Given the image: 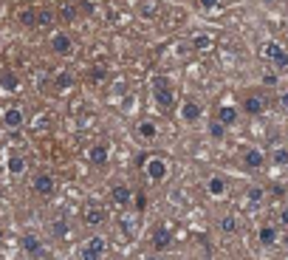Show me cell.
<instances>
[{
    "label": "cell",
    "mask_w": 288,
    "mask_h": 260,
    "mask_svg": "<svg viewBox=\"0 0 288 260\" xmlns=\"http://www.w3.org/2000/svg\"><path fill=\"white\" fill-rule=\"evenodd\" d=\"M105 252H107V241L102 235H94L82 246V260H105Z\"/></svg>",
    "instance_id": "1"
},
{
    "label": "cell",
    "mask_w": 288,
    "mask_h": 260,
    "mask_svg": "<svg viewBox=\"0 0 288 260\" xmlns=\"http://www.w3.org/2000/svg\"><path fill=\"white\" fill-rule=\"evenodd\" d=\"M263 57H269L271 65H274L277 71H286V68H288V51H286L280 43H274V40L263 45Z\"/></svg>",
    "instance_id": "2"
},
{
    "label": "cell",
    "mask_w": 288,
    "mask_h": 260,
    "mask_svg": "<svg viewBox=\"0 0 288 260\" xmlns=\"http://www.w3.org/2000/svg\"><path fill=\"white\" fill-rule=\"evenodd\" d=\"M153 96H156V102L161 105V108H173V91H170V85H167V77H156L153 79Z\"/></svg>",
    "instance_id": "3"
},
{
    "label": "cell",
    "mask_w": 288,
    "mask_h": 260,
    "mask_svg": "<svg viewBox=\"0 0 288 260\" xmlns=\"http://www.w3.org/2000/svg\"><path fill=\"white\" fill-rule=\"evenodd\" d=\"M144 173H147V178L150 181H164L167 178V161L164 158H158V156H153V158H147L144 161Z\"/></svg>",
    "instance_id": "4"
},
{
    "label": "cell",
    "mask_w": 288,
    "mask_h": 260,
    "mask_svg": "<svg viewBox=\"0 0 288 260\" xmlns=\"http://www.w3.org/2000/svg\"><path fill=\"white\" fill-rule=\"evenodd\" d=\"M31 187H34L37 195H43V198H45V195H54V190H57V181H54L51 173H37Z\"/></svg>",
    "instance_id": "5"
},
{
    "label": "cell",
    "mask_w": 288,
    "mask_h": 260,
    "mask_svg": "<svg viewBox=\"0 0 288 260\" xmlns=\"http://www.w3.org/2000/svg\"><path fill=\"white\" fill-rule=\"evenodd\" d=\"M23 122H26V116H23L20 108H6V111H3V125H6V128L17 130V128H23Z\"/></svg>",
    "instance_id": "6"
},
{
    "label": "cell",
    "mask_w": 288,
    "mask_h": 260,
    "mask_svg": "<svg viewBox=\"0 0 288 260\" xmlns=\"http://www.w3.org/2000/svg\"><path fill=\"white\" fill-rule=\"evenodd\" d=\"M23 249H26V255H31V258H40V255H43V243H40L37 235H23Z\"/></svg>",
    "instance_id": "7"
},
{
    "label": "cell",
    "mask_w": 288,
    "mask_h": 260,
    "mask_svg": "<svg viewBox=\"0 0 288 260\" xmlns=\"http://www.w3.org/2000/svg\"><path fill=\"white\" fill-rule=\"evenodd\" d=\"M181 119L184 122H198L201 119V105L198 102H184L181 105Z\"/></svg>",
    "instance_id": "8"
},
{
    "label": "cell",
    "mask_w": 288,
    "mask_h": 260,
    "mask_svg": "<svg viewBox=\"0 0 288 260\" xmlns=\"http://www.w3.org/2000/svg\"><path fill=\"white\" fill-rule=\"evenodd\" d=\"M110 195H113V201L119 204V207H127V204L133 201V190H130V187H124V184L113 187V192H110Z\"/></svg>",
    "instance_id": "9"
},
{
    "label": "cell",
    "mask_w": 288,
    "mask_h": 260,
    "mask_svg": "<svg viewBox=\"0 0 288 260\" xmlns=\"http://www.w3.org/2000/svg\"><path fill=\"white\" fill-rule=\"evenodd\" d=\"M88 161L91 164H96V167H102L107 161V147L105 144H96V147H91L88 150Z\"/></svg>",
    "instance_id": "10"
},
{
    "label": "cell",
    "mask_w": 288,
    "mask_h": 260,
    "mask_svg": "<svg viewBox=\"0 0 288 260\" xmlns=\"http://www.w3.org/2000/svg\"><path fill=\"white\" fill-rule=\"evenodd\" d=\"M153 246H156V249H170V246H173V235L167 232L164 226L156 229V232H153Z\"/></svg>",
    "instance_id": "11"
},
{
    "label": "cell",
    "mask_w": 288,
    "mask_h": 260,
    "mask_svg": "<svg viewBox=\"0 0 288 260\" xmlns=\"http://www.w3.org/2000/svg\"><path fill=\"white\" fill-rule=\"evenodd\" d=\"M17 74H11V71H3L0 74V91H6V94H14L17 91Z\"/></svg>",
    "instance_id": "12"
},
{
    "label": "cell",
    "mask_w": 288,
    "mask_h": 260,
    "mask_svg": "<svg viewBox=\"0 0 288 260\" xmlns=\"http://www.w3.org/2000/svg\"><path fill=\"white\" fill-rule=\"evenodd\" d=\"M51 48H54V54H68L71 51V37L68 34H54Z\"/></svg>",
    "instance_id": "13"
},
{
    "label": "cell",
    "mask_w": 288,
    "mask_h": 260,
    "mask_svg": "<svg viewBox=\"0 0 288 260\" xmlns=\"http://www.w3.org/2000/svg\"><path fill=\"white\" fill-rule=\"evenodd\" d=\"M6 170H9L11 175H23L26 173V158L23 156H9L6 158Z\"/></svg>",
    "instance_id": "14"
},
{
    "label": "cell",
    "mask_w": 288,
    "mask_h": 260,
    "mask_svg": "<svg viewBox=\"0 0 288 260\" xmlns=\"http://www.w3.org/2000/svg\"><path fill=\"white\" fill-rule=\"evenodd\" d=\"M206 190H209V195H215V198H220V195L226 192V181H223L220 175H212L209 181H206Z\"/></svg>",
    "instance_id": "15"
},
{
    "label": "cell",
    "mask_w": 288,
    "mask_h": 260,
    "mask_svg": "<svg viewBox=\"0 0 288 260\" xmlns=\"http://www.w3.org/2000/svg\"><path fill=\"white\" fill-rule=\"evenodd\" d=\"M263 161H266V156H263L260 150H246V167L249 170H257V167H263Z\"/></svg>",
    "instance_id": "16"
},
{
    "label": "cell",
    "mask_w": 288,
    "mask_h": 260,
    "mask_svg": "<svg viewBox=\"0 0 288 260\" xmlns=\"http://www.w3.org/2000/svg\"><path fill=\"white\" fill-rule=\"evenodd\" d=\"M260 243L263 246H274L277 243V229L274 226H260Z\"/></svg>",
    "instance_id": "17"
},
{
    "label": "cell",
    "mask_w": 288,
    "mask_h": 260,
    "mask_svg": "<svg viewBox=\"0 0 288 260\" xmlns=\"http://www.w3.org/2000/svg\"><path fill=\"white\" fill-rule=\"evenodd\" d=\"M20 23H23V26H40L37 9H23V11H20Z\"/></svg>",
    "instance_id": "18"
},
{
    "label": "cell",
    "mask_w": 288,
    "mask_h": 260,
    "mask_svg": "<svg viewBox=\"0 0 288 260\" xmlns=\"http://www.w3.org/2000/svg\"><path fill=\"white\" fill-rule=\"evenodd\" d=\"M85 224H91V226L105 224V212H102V209H88V212H85Z\"/></svg>",
    "instance_id": "19"
},
{
    "label": "cell",
    "mask_w": 288,
    "mask_h": 260,
    "mask_svg": "<svg viewBox=\"0 0 288 260\" xmlns=\"http://www.w3.org/2000/svg\"><path fill=\"white\" fill-rule=\"evenodd\" d=\"M271 161L277 167H286L288 164V147H274L271 150Z\"/></svg>",
    "instance_id": "20"
},
{
    "label": "cell",
    "mask_w": 288,
    "mask_h": 260,
    "mask_svg": "<svg viewBox=\"0 0 288 260\" xmlns=\"http://www.w3.org/2000/svg\"><path fill=\"white\" fill-rule=\"evenodd\" d=\"M218 116H220V122H223V125H235V119H237V111L232 108V105H223Z\"/></svg>",
    "instance_id": "21"
},
{
    "label": "cell",
    "mask_w": 288,
    "mask_h": 260,
    "mask_svg": "<svg viewBox=\"0 0 288 260\" xmlns=\"http://www.w3.org/2000/svg\"><path fill=\"white\" fill-rule=\"evenodd\" d=\"M263 108H266V105H263L260 96H249V99H246V113H263Z\"/></svg>",
    "instance_id": "22"
},
{
    "label": "cell",
    "mask_w": 288,
    "mask_h": 260,
    "mask_svg": "<svg viewBox=\"0 0 288 260\" xmlns=\"http://www.w3.org/2000/svg\"><path fill=\"white\" fill-rule=\"evenodd\" d=\"M139 133L144 136V139H156L158 130H156V125H150V122H141V125H139Z\"/></svg>",
    "instance_id": "23"
},
{
    "label": "cell",
    "mask_w": 288,
    "mask_h": 260,
    "mask_svg": "<svg viewBox=\"0 0 288 260\" xmlns=\"http://www.w3.org/2000/svg\"><path fill=\"white\" fill-rule=\"evenodd\" d=\"M209 133H212V139H223L226 125H223V122H212V125H209Z\"/></svg>",
    "instance_id": "24"
},
{
    "label": "cell",
    "mask_w": 288,
    "mask_h": 260,
    "mask_svg": "<svg viewBox=\"0 0 288 260\" xmlns=\"http://www.w3.org/2000/svg\"><path fill=\"white\" fill-rule=\"evenodd\" d=\"M37 17H40V26H51L54 14H51L48 9H37Z\"/></svg>",
    "instance_id": "25"
},
{
    "label": "cell",
    "mask_w": 288,
    "mask_h": 260,
    "mask_svg": "<svg viewBox=\"0 0 288 260\" xmlns=\"http://www.w3.org/2000/svg\"><path fill=\"white\" fill-rule=\"evenodd\" d=\"M263 201V190L260 187H252V190H249V204H260Z\"/></svg>",
    "instance_id": "26"
},
{
    "label": "cell",
    "mask_w": 288,
    "mask_h": 260,
    "mask_svg": "<svg viewBox=\"0 0 288 260\" xmlns=\"http://www.w3.org/2000/svg\"><path fill=\"white\" fill-rule=\"evenodd\" d=\"M65 232H68V224H65V221H57V224H54V235H60L62 238Z\"/></svg>",
    "instance_id": "27"
},
{
    "label": "cell",
    "mask_w": 288,
    "mask_h": 260,
    "mask_svg": "<svg viewBox=\"0 0 288 260\" xmlns=\"http://www.w3.org/2000/svg\"><path fill=\"white\" fill-rule=\"evenodd\" d=\"M71 85V74H60L57 77V88H68Z\"/></svg>",
    "instance_id": "28"
},
{
    "label": "cell",
    "mask_w": 288,
    "mask_h": 260,
    "mask_svg": "<svg viewBox=\"0 0 288 260\" xmlns=\"http://www.w3.org/2000/svg\"><path fill=\"white\" fill-rule=\"evenodd\" d=\"M209 45H212L209 37H195V48H209Z\"/></svg>",
    "instance_id": "29"
},
{
    "label": "cell",
    "mask_w": 288,
    "mask_h": 260,
    "mask_svg": "<svg viewBox=\"0 0 288 260\" xmlns=\"http://www.w3.org/2000/svg\"><path fill=\"white\" fill-rule=\"evenodd\" d=\"M220 226H223V229H226V232H235V226H237V221H235V218H223V224H220Z\"/></svg>",
    "instance_id": "30"
},
{
    "label": "cell",
    "mask_w": 288,
    "mask_h": 260,
    "mask_svg": "<svg viewBox=\"0 0 288 260\" xmlns=\"http://www.w3.org/2000/svg\"><path fill=\"white\" fill-rule=\"evenodd\" d=\"M201 3V9H215L218 6V0H198Z\"/></svg>",
    "instance_id": "31"
},
{
    "label": "cell",
    "mask_w": 288,
    "mask_h": 260,
    "mask_svg": "<svg viewBox=\"0 0 288 260\" xmlns=\"http://www.w3.org/2000/svg\"><path fill=\"white\" fill-rule=\"evenodd\" d=\"M62 17H65V20H74V9H71V6H65V9H62Z\"/></svg>",
    "instance_id": "32"
},
{
    "label": "cell",
    "mask_w": 288,
    "mask_h": 260,
    "mask_svg": "<svg viewBox=\"0 0 288 260\" xmlns=\"http://www.w3.org/2000/svg\"><path fill=\"white\" fill-rule=\"evenodd\" d=\"M280 105H283V108H288V91H286V94H280Z\"/></svg>",
    "instance_id": "33"
},
{
    "label": "cell",
    "mask_w": 288,
    "mask_h": 260,
    "mask_svg": "<svg viewBox=\"0 0 288 260\" xmlns=\"http://www.w3.org/2000/svg\"><path fill=\"white\" fill-rule=\"evenodd\" d=\"M283 224H288V209H286V212H283Z\"/></svg>",
    "instance_id": "34"
}]
</instances>
